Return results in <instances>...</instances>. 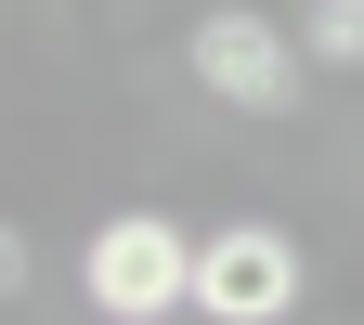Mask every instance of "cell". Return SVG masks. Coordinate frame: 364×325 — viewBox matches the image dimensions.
<instances>
[{
	"instance_id": "cell-1",
	"label": "cell",
	"mask_w": 364,
	"mask_h": 325,
	"mask_svg": "<svg viewBox=\"0 0 364 325\" xmlns=\"http://www.w3.org/2000/svg\"><path fill=\"white\" fill-rule=\"evenodd\" d=\"M78 287L105 325H169V312H196V235L156 221V208H117V221H91Z\"/></svg>"
},
{
	"instance_id": "cell-2",
	"label": "cell",
	"mask_w": 364,
	"mask_h": 325,
	"mask_svg": "<svg viewBox=\"0 0 364 325\" xmlns=\"http://www.w3.org/2000/svg\"><path fill=\"white\" fill-rule=\"evenodd\" d=\"M196 312L208 325H287L299 312V235H273V221L196 235Z\"/></svg>"
},
{
	"instance_id": "cell-3",
	"label": "cell",
	"mask_w": 364,
	"mask_h": 325,
	"mask_svg": "<svg viewBox=\"0 0 364 325\" xmlns=\"http://www.w3.org/2000/svg\"><path fill=\"white\" fill-rule=\"evenodd\" d=\"M182 65H196V91H221L235 117H273V105L299 91V53H287V26H273V14H235V0H221V14H196Z\"/></svg>"
},
{
	"instance_id": "cell-4",
	"label": "cell",
	"mask_w": 364,
	"mask_h": 325,
	"mask_svg": "<svg viewBox=\"0 0 364 325\" xmlns=\"http://www.w3.org/2000/svg\"><path fill=\"white\" fill-rule=\"evenodd\" d=\"M312 65H364V0H312Z\"/></svg>"
},
{
	"instance_id": "cell-5",
	"label": "cell",
	"mask_w": 364,
	"mask_h": 325,
	"mask_svg": "<svg viewBox=\"0 0 364 325\" xmlns=\"http://www.w3.org/2000/svg\"><path fill=\"white\" fill-rule=\"evenodd\" d=\"M14 287H26V235L0 221V299H14Z\"/></svg>"
}]
</instances>
